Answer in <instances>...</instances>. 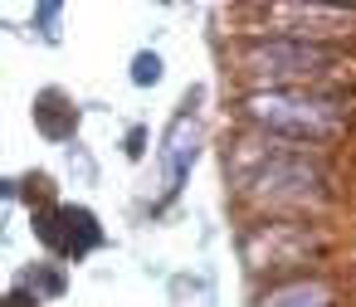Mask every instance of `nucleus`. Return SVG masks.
<instances>
[{
    "label": "nucleus",
    "mask_w": 356,
    "mask_h": 307,
    "mask_svg": "<svg viewBox=\"0 0 356 307\" xmlns=\"http://www.w3.org/2000/svg\"><path fill=\"white\" fill-rule=\"evenodd\" d=\"M156 78H161V59H156V54H137V59H132V83L147 88V83H156Z\"/></svg>",
    "instance_id": "423d86ee"
},
{
    "label": "nucleus",
    "mask_w": 356,
    "mask_h": 307,
    "mask_svg": "<svg viewBox=\"0 0 356 307\" xmlns=\"http://www.w3.org/2000/svg\"><path fill=\"white\" fill-rule=\"evenodd\" d=\"M35 229L59 258H83L88 249L103 244V229L83 205H49V210L35 215Z\"/></svg>",
    "instance_id": "7ed1b4c3"
},
{
    "label": "nucleus",
    "mask_w": 356,
    "mask_h": 307,
    "mask_svg": "<svg viewBox=\"0 0 356 307\" xmlns=\"http://www.w3.org/2000/svg\"><path fill=\"white\" fill-rule=\"evenodd\" d=\"M264 307H332V288L317 278H293L264 292Z\"/></svg>",
    "instance_id": "39448f33"
},
{
    "label": "nucleus",
    "mask_w": 356,
    "mask_h": 307,
    "mask_svg": "<svg viewBox=\"0 0 356 307\" xmlns=\"http://www.w3.org/2000/svg\"><path fill=\"white\" fill-rule=\"evenodd\" d=\"M195 142H200V127L191 113H181L166 132V147H161V161H166V190H181L186 171L195 166Z\"/></svg>",
    "instance_id": "20e7f679"
},
{
    "label": "nucleus",
    "mask_w": 356,
    "mask_h": 307,
    "mask_svg": "<svg viewBox=\"0 0 356 307\" xmlns=\"http://www.w3.org/2000/svg\"><path fill=\"white\" fill-rule=\"evenodd\" d=\"M327 64H332V49L302 44V40H268V44H254L244 54V74L259 83H278V88H293V83L322 74Z\"/></svg>",
    "instance_id": "f03ea898"
},
{
    "label": "nucleus",
    "mask_w": 356,
    "mask_h": 307,
    "mask_svg": "<svg viewBox=\"0 0 356 307\" xmlns=\"http://www.w3.org/2000/svg\"><path fill=\"white\" fill-rule=\"evenodd\" d=\"M244 108H249V117H254L264 132H278V137H293V142L337 137L341 122H346V108H341L337 98H317V93H298V88L254 93Z\"/></svg>",
    "instance_id": "f257e3e1"
}]
</instances>
